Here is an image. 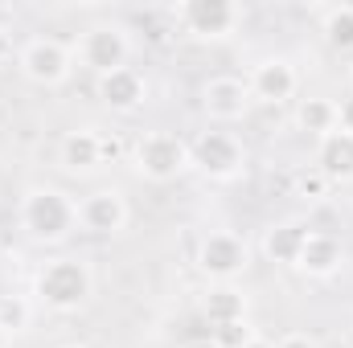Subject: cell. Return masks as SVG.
<instances>
[{
    "mask_svg": "<svg viewBox=\"0 0 353 348\" xmlns=\"http://www.w3.org/2000/svg\"><path fill=\"white\" fill-rule=\"evenodd\" d=\"M132 164H136V173L144 180L169 184V180L189 173V140H181L176 131H144L136 140Z\"/></svg>",
    "mask_w": 353,
    "mask_h": 348,
    "instance_id": "cell-5",
    "label": "cell"
},
{
    "mask_svg": "<svg viewBox=\"0 0 353 348\" xmlns=\"http://www.w3.org/2000/svg\"><path fill=\"white\" fill-rule=\"evenodd\" d=\"M90 295H94V270L79 254H54L33 274V303H41L46 312L70 316V312L87 307Z\"/></svg>",
    "mask_w": 353,
    "mask_h": 348,
    "instance_id": "cell-2",
    "label": "cell"
},
{
    "mask_svg": "<svg viewBox=\"0 0 353 348\" xmlns=\"http://www.w3.org/2000/svg\"><path fill=\"white\" fill-rule=\"evenodd\" d=\"M308 234H312V230H308L300 217H283V221H275V226L263 230V254L271 262H279V266H296Z\"/></svg>",
    "mask_w": 353,
    "mask_h": 348,
    "instance_id": "cell-15",
    "label": "cell"
},
{
    "mask_svg": "<svg viewBox=\"0 0 353 348\" xmlns=\"http://www.w3.org/2000/svg\"><path fill=\"white\" fill-rule=\"evenodd\" d=\"M12 340H17V336H12V332H4V328H0V348H12Z\"/></svg>",
    "mask_w": 353,
    "mask_h": 348,
    "instance_id": "cell-27",
    "label": "cell"
},
{
    "mask_svg": "<svg viewBox=\"0 0 353 348\" xmlns=\"http://www.w3.org/2000/svg\"><path fill=\"white\" fill-rule=\"evenodd\" d=\"M247 144L234 135V131H222V127H210L201 131L193 144H189V168L201 173L214 184H226V180H239L247 173Z\"/></svg>",
    "mask_w": 353,
    "mask_h": 348,
    "instance_id": "cell-3",
    "label": "cell"
},
{
    "mask_svg": "<svg viewBox=\"0 0 353 348\" xmlns=\"http://www.w3.org/2000/svg\"><path fill=\"white\" fill-rule=\"evenodd\" d=\"M341 266H345V246H341V238H333V234H325V230H312V234L304 238V250H300V259H296V270H300V274H308V279H333Z\"/></svg>",
    "mask_w": 353,
    "mask_h": 348,
    "instance_id": "cell-14",
    "label": "cell"
},
{
    "mask_svg": "<svg viewBox=\"0 0 353 348\" xmlns=\"http://www.w3.org/2000/svg\"><path fill=\"white\" fill-rule=\"evenodd\" d=\"M29 320H33V299H25V295H0V328L4 332H25L29 328Z\"/></svg>",
    "mask_w": 353,
    "mask_h": 348,
    "instance_id": "cell-21",
    "label": "cell"
},
{
    "mask_svg": "<svg viewBox=\"0 0 353 348\" xmlns=\"http://www.w3.org/2000/svg\"><path fill=\"white\" fill-rule=\"evenodd\" d=\"M70 348H87V345H70Z\"/></svg>",
    "mask_w": 353,
    "mask_h": 348,
    "instance_id": "cell-30",
    "label": "cell"
},
{
    "mask_svg": "<svg viewBox=\"0 0 353 348\" xmlns=\"http://www.w3.org/2000/svg\"><path fill=\"white\" fill-rule=\"evenodd\" d=\"M74 62L90 70V74H111V70H119V66H128V58H132V37H128V29L123 25H115V21H94L87 25L79 37H74Z\"/></svg>",
    "mask_w": 353,
    "mask_h": 348,
    "instance_id": "cell-4",
    "label": "cell"
},
{
    "mask_svg": "<svg viewBox=\"0 0 353 348\" xmlns=\"http://www.w3.org/2000/svg\"><path fill=\"white\" fill-rule=\"evenodd\" d=\"M316 168L329 176L333 184H350L353 180V135L350 131H333V135L316 140Z\"/></svg>",
    "mask_w": 353,
    "mask_h": 348,
    "instance_id": "cell-17",
    "label": "cell"
},
{
    "mask_svg": "<svg viewBox=\"0 0 353 348\" xmlns=\"http://www.w3.org/2000/svg\"><path fill=\"white\" fill-rule=\"evenodd\" d=\"M296 127H300L304 135H312V140L333 135V131H337V98H329V94H308V98H300V107H296Z\"/></svg>",
    "mask_w": 353,
    "mask_h": 348,
    "instance_id": "cell-18",
    "label": "cell"
},
{
    "mask_svg": "<svg viewBox=\"0 0 353 348\" xmlns=\"http://www.w3.org/2000/svg\"><path fill=\"white\" fill-rule=\"evenodd\" d=\"M350 8H353V4H350Z\"/></svg>",
    "mask_w": 353,
    "mask_h": 348,
    "instance_id": "cell-31",
    "label": "cell"
},
{
    "mask_svg": "<svg viewBox=\"0 0 353 348\" xmlns=\"http://www.w3.org/2000/svg\"><path fill=\"white\" fill-rule=\"evenodd\" d=\"M12 62V33L0 25V66H8Z\"/></svg>",
    "mask_w": 353,
    "mask_h": 348,
    "instance_id": "cell-25",
    "label": "cell"
},
{
    "mask_svg": "<svg viewBox=\"0 0 353 348\" xmlns=\"http://www.w3.org/2000/svg\"><path fill=\"white\" fill-rule=\"evenodd\" d=\"M17 226L37 246H62L70 234H79V197L58 184H33L17 205Z\"/></svg>",
    "mask_w": 353,
    "mask_h": 348,
    "instance_id": "cell-1",
    "label": "cell"
},
{
    "mask_svg": "<svg viewBox=\"0 0 353 348\" xmlns=\"http://www.w3.org/2000/svg\"><path fill=\"white\" fill-rule=\"evenodd\" d=\"M251 102L255 98H251L247 78H234V74H218V78H210L201 87V111L214 123H239V119H247Z\"/></svg>",
    "mask_w": 353,
    "mask_h": 348,
    "instance_id": "cell-11",
    "label": "cell"
},
{
    "mask_svg": "<svg viewBox=\"0 0 353 348\" xmlns=\"http://www.w3.org/2000/svg\"><path fill=\"white\" fill-rule=\"evenodd\" d=\"M247 295L234 287V283H210V291L201 295V316L210 320V328H222V324H239L247 320Z\"/></svg>",
    "mask_w": 353,
    "mask_h": 348,
    "instance_id": "cell-16",
    "label": "cell"
},
{
    "mask_svg": "<svg viewBox=\"0 0 353 348\" xmlns=\"http://www.w3.org/2000/svg\"><path fill=\"white\" fill-rule=\"evenodd\" d=\"M247 87H251V98H255V102H263V107H283V102H292L296 90H300V70H296L292 58L275 54V58H263V62L251 70Z\"/></svg>",
    "mask_w": 353,
    "mask_h": 348,
    "instance_id": "cell-10",
    "label": "cell"
},
{
    "mask_svg": "<svg viewBox=\"0 0 353 348\" xmlns=\"http://www.w3.org/2000/svg\"><path fill=\"white\" fill-rule=\"evenodd\" d=\"M17 70L33 87H62L74 74V50L58 37H29L17 54Z\"/></svg>",
    "mask_w": 353,
    "mask_h": 348,
    "instance_id": "cell-8",
    "label": "cell"
},
{
    "mask_svg": "<svg viewBox=\"0 0 353 348\" xmlns=\"http://www.w3.org/2000/svg\"><path fill=\"white\" fill-rule=\"evenodd\" d=\"M321 33L329 41V50L337 54H350L353 50V8L350 4H337V8H325V21H321Z\"/></svg>",
    "mask_w": 353,
    "mask_h": 348,
    "instance_id": "cell-19",
    "label": "cell"
},
{
    "mask_svg": "<svg viewBox=\"0 0 353 348\" xmlns=\"http://www.w3.org/2000/svg\"><path fill=\"white\" fill-rule=\"evenodd\" d=\"M259 332L251 328V320H239V324H222V328H214V345L218 348H247L251 340H255Z\"/></svg>",
    "mask_w": 353,
    "mask_h": 348,
    "instance_id": "cell-22",
    "label": "cell"
},
{
    "mask_svg": "<svg viewBox=\"0 0 353 348\" xmlns=\"http://www.w3.org/2000/svg\"><path fill=\"white\" fill-rule=\"evenodd\" d=\"M337 131H350L353 135V94L337 102Z\"/></svg>",
    "mask_w": 353,
    "mask_h": 348,
    "instance_id": "cell-24",
    "label": "cell"
},
{
    "mask_svg": "<svg viewBox=\"0 0 353 348\" xmlns=\"http://www.w3.org/2000/svg\"><path fill=\"white\" fill-rule=\"evenodd\" d=\"M247 348H275V345H271L267 336H255V340H251V345H247Z\"/></svg>",
    "mask_w": 353,
    "mask_h": 348,
    "instance_id": "cell-28",
    "label": "cell"
},
{
    "mask_svg": "<svg viewBox=\"0 0 353 348\" xmlns=\"http://www.w3.org/2000/svg\"><path fill=\"white\" fill-rule=\"evenodd\" d=\"M350 94H353V66H350Z\"/></svg>",
    "mask_w": 353,
    "mask_h": 348,
    "instance_id": "cell-29",
    "label": "cell"
},
{
    "mask_svg": "<svg viewBox=\"0 0 353 348\" xmlns=\"http://www.w3.org/2000/svg\"><path fill=\"white\" fill-rule=\"evenodd\" d=\"M193 262L210 283H234V279H243L251 270V246L234 230H210L197 242V259Z\"/></svg>",
    "mask_w": 353,
    "mask_h": 348,
    "instance_id": "cell-6",
    "label": "cell"
},
{
    "mask_svg": "<svg viewBox=\"0 0 353 348\" xmlns=\"http://www.w3.org/2000/svg\"><path fill=\"white\" fill-rule=\"evenodd\" d=\"M58 164L70 176H87L103 168V135L94 127H74L58 140Z\"/></svg>",
    "mask_w": 353,
    "mask_h": 348,
    "instance_id": "cell-13",
    "label": "cell"
},
{
    "mask_svg": "<svg viewBox=\"0 0 353 348\" xmlns=\"http://www.w3.org/2000/svg\"><path fill=\"white\" fill-rule=\"evenodd\" d=\"M173 21L185 37L222 41L243 25V8L234 0H181L173 4Z\"/></svg>",
    "mask_w": 353,
    "mask_h": 348,
    "instance_id": "cell-7",
    "label": "cell"
},
{
    "mask_svg": "<svg viewBox=\"0 0 353 348\" xmlns=\"http://www.w3.org/2000/svg\"><path fill=\"white\" fill-rule=\"evenodd\" d=\"M181 348H218V345H214V340L205 336V340H189V345H181Z\"/></svg>",
    "mask_w": 353,
    "mask_h": 348,
    "instance_id": "cell-26",
    "label": "cell"
},
{
    "mask_svg": "<svg viewBox=\"0 0 353 348\" xmlns=\"http://www.w3.org/2000/svg\"><path fill=\"white\" fill-rule=\"evenodd\" d=\"M99 98H103L107 111L132 115V111H140L148 102V78L136 66H119V70H111V74L99 78Z\"/></svg>",
    "mask_w": 353,
    "mask_h": 348,
    "instance_id": "cell-12",
    "label": "cell"
},
{
    "mask_svg": "<svg viewBox=\"0 0 353 348\" xmlns=\"http://www.w3.org/2000/svg\"><path fill=\"white\" fill-rule=\"evenodd\" d=\"M329 188H333V180L321 173L316 164H308V168H300V173L292 176V197L296 201H308V205H321L325 197H329Z\"/></svg>",
    "mask_w": 353,
    "mask_h": 348,
    "instance_id": "cell-20",
    "label": "cell"
},
{
    "mask_svg": "<svg viewBox=\"0 0 353 348\" xmlns=\"http://www.w3.org/2000/svg\"><path fill=\"white\" fill-rule=\"evenodd\" d=\"M128 197L119 188H90L87 197H79V230L90 238H115L128 230Z\"/></svg>",
    "mask_w": 353,
    "mask_h": 348,
    "instance_id": "cell-9",
    "label": "cell"
},
{
    "mask_svg": "<svg viewBox=\"0 0 353 348\" xmlns=\"http://www.w3.org/2000/svg\"><path fill=\"white\" fill-rule=\"evenodd\" d=\"M275 348H321V340L312 332H288V336L275 340Z\"/></svg>",
    "mask_w": 353,
    "mask_h": 348,
    "instance_id": "cell-23",
    "label": "cell"
}]
</instances>
